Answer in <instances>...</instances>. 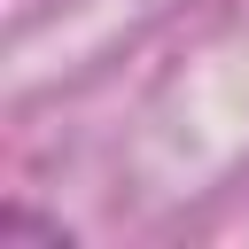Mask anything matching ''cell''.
Here are the masks:
<instances>
[{
  "label": "cell",
  "instance_id": "cell-1",
  "mask_svg": "<svg viewBox=\"0 0 249 249\" xmlns=\"http://www.w3.org/2000/svg\"><path fill=\"white\" fill-rule=\"evenodd\" d=\"M0 233H39V241H70L54 218H31V210H0Z\"/></svg>",
  "mask_w": 249,
  "mask_h": 249
}]
</instances>
